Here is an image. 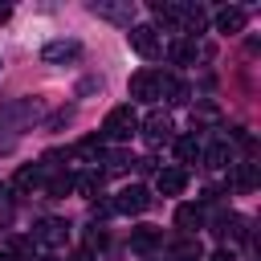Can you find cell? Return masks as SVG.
I'll return each mask as SVG.
<instances>
[{"label": "cell", "mask_w": 261, "mask_h": 261, "mask_svg": "<svg viewBox=\"0 0 261 261\" xmlns=\"http://www.w3.org/2000/svg\"><path fill=\"white\" fill-rule=\"evenodd\" d=\"M135 135H139V114H135V106H130V102L114 106V110L106 114V122H102V139H106V143H130Z\"/></svg>", "instance_id": "6da1fadb"}, {"label": "cell", "mask_w": 261, "mask_h": 261, "mask_svg": "<svg viewBox=\"0 0 261 261\" xmlns=\"http://www.w3.org/2000/svg\"><path fill=\"white\" fill-rule=\"evenodd\" d=\"M151 208V192L143 188V184H130V188H122L114 200H110V212H118V216H139V212H147Z\"/></svg>", "instance_id": "7a4b0ae2"}, {"label": "cell", "mask_w": 261, "mask_h": 261, "mask_svg": "<svg viewBox=\"0 0 261 261\" xmlns=\"http://www.w3.org/2000/svg\"><path fill=\"white\" fill-rule=\"evenodd\" d=\"M126 41H130V49H135L139 57H159V49H163V37H159L155 24H130Z\"/></svg>", "instance_id": "3957f363"}, {"label": "cell", "mask_w": 261, "mask_h": 261, "mask_svg": "<svg viewBox=\"0 0 261 261\" xmlns=\"http://www.w3.org/2000/svg\"><path fill=\"white\" fill-rule=\"evenodd\" d=\"M65 237H69V224H65V220H57V216H45V220L33 228V241H37V245H45V249H61V245H65Z\"/></svg>", "instance_id": "277c9868"}, {"label": "cell", "mask_w": 261, "mask_h": 261, "mask_svg": "<svg viewBox=\"0 0 261 261\" xmlns=\"http://www.w3.org/2000/svg\"><path fill=\"white\" fill-rule=\"evenodd\" d=\"M130 98H139V102H155L159 98V73L155 69H139V73H130Z\"/></svg>", "instance_id": "5b68a950"}, {"label": "cell", "mask_w": 261, "mask_h": 261, "mask_svg": "<svg viewBox=\"0 0 261 261\" xmlns=\"http://www.w3.org/2000/svg\"><path fill=\"white\" fill-rule=\"evenodd\" d=\"M41 57L49 61V65H65V61H77L82 57V41H49L45 49H41Z\"/></svg>", "instance_id": "8992f818"}, {"label": "cell", "mask_w": 261, "mask_h": 261, "mask_svg": "<svg viewBox=\"0 0 261 261\" xmlns=\"http://www.w3.org/2000/svg\"><path fill=\"white\" fill-rule=\"evenodd\" d=\"M139 126H143V135H147V143H151V147H159V143H167V139H171V118H167L163 110H151Z\"/></svg>", "instance_id": "52a82bcc"}, {"label": "cell", "mask_w": 261, "mask_h": 261, "mask_svg": "<svg viewBox=\"0 0 261 261\" xmlns=\"http://www.w3.org/2000/svg\"><path fill=\"white\" fill-rule=\"evenodd\" d=\"M155 188L163 196H179L188 188V171L184 167H163V171H155Z\"/></svg>", "instance_id": "ba28073f"}, {"label": "cell", "mask_w": 261, "mask_h": 261, "mask_svg": "<svg viewBox=\"0 0 261 261\" xmlns=\"http://www.w3.org/2000/svg\"><path fill=\"white\" fill-rule=\"evenodd\" d=\"M94 16H102V20H118V24H126L130 29V16H135V4H94Z\"/></svg>", "instance_id": "9c48e42d"}, {"label": "cell", "mask_w": 261, "mask_h": 261, "mask_svg": "<svg viewBox=\"0 0 261 261\" xmlns=\"http://www.w3.org/2000/svg\"><path fill=\"white\" fill-rule=\"evenodd\" d=\"M245 20H249L245 8H237V4H232V8H220V12H216V33H241Z\"/></svg>", "instance_id": "30bf717a"}, {"label": "cell", "mask_w": 261, "mask_h": 261, "mask_svg": "<svg viewBox=\"0 0 261 261\" xmlns=\"http://www.w3.org/2000/svg\"><path fill=\"white\" fill-rule=\"evenodd\" d=\"M159 241H163L159 228H135V232H130V249H135V253H151Z\"/></svg>", "instance_id": "8fae6325"}, {"label": "cell", "mask_w": 261, "mask_h": 261, "mask_svg": "<svg viewBox=\"0 0 261 261\" xmlns=\"http://www.w3.org/2000/svg\"><path fill=\"white\" fill-rule=\"evenodd\" d=\"M204 159H208V167H232V147L228 143H212L204 151Z\"/></svg>", "instance_id": "7c38bea8"}, {"label": "cell", "mask_w": 261, "mask_h": 261, "mask_svg": "<svg viewBox=\"0 0 261 261\" xmlns=\"http://www.w3.org/2000/svg\"><path fill=\"white\" fill-rule=\"evenodd\" d=\"M175 224H179L184 232H196V228L204 224V216H200V208H192V204H184V208L175 212Z\"/></svg>", "instance_id": "4fadbf2b"}, {"label": "cell", "mask_w": 261, "mask_h": 261, "mask_svg": "<svg viewBox=\"0 0 261 261\" xmlns=\"http://www.w3.org/2000/svg\"><path fill=\"white\" fill-rule=\"evenodd\" d=\"M175 155H179L184 163H196V159H200V143H196V135H184V139H175Z\"/></svg>", "instance_id": "5bb4252c"}, {"label": "cell", "mask_w": 261, "mask_h": 261, "mask_svg": "<svg viewBox=\"0 0 261 261\" xmlns=\"http://www.w3.org/2000/svg\"><path fill=\"white\" fill-rule=\"evenodd\" d=\"M232 184L249 192V188L257 184V167H253V163H232Z\"/></svg>", "instance_id": "9a60e30c"}, {"label": "cell", "mask_w": 261, "mask_h": 261, "mask_svg": "<svg viewBox=\"0 0 261 261\" xmlns=\"http://www.w3.org/2000/svg\"><path fill=\"white\" fill-rule=\"evenodd\" d=\"M196 41H175L171 45V61H179V65H188V61H196Z\"/></svg>", "instance_id": "2e32d148"}, {"label": "cell", "mask_w": 261, "mask_h": 261, "mask_svg": "<svg viewBox=\"0 0 261 261\" xmlns=\"http://www.w3.org/2000/svg\"><path fill=\"white\" fill-rule=\"evenodd\" d=\"M12 184H16V192H29V188H37V184H41V167H20Z\"/></svg>", "instance_id": "e0dca14e"}, {"label": "cell", "mask_w": 261, "mask_h": 261, "mask_svg": "<svg viewBox=\"0 0 261 261\" xmlns=\"http://www.w3.org/2000/svg\"><path fill=\"white\" fill-rule=\"evenodd\" d=\"M175 261H200V241L184 237V241L175 245Z\"/></svg>", "instance_id": "ac0fdd59"}, {"label": "cell", "mask_w": 261, "mask_h": 261, "mask_svg": "<svg viewBox=\"0 0 261 261\" xmlns=\"http://www.w3.org/2000/svg\"><path fill=\"white\" fill-rule=\"evenodd\" d=\"M4 253H8V257H12V253H16V257H33V241H20V237H12Z\"/></svg>", "instance_id": "d6986e66"}, {"label": "cell", "mask_w": 261, "mask_h": 261, "mask_svg": "<svg viewBox=\"0 0 261 261\" xmlns=\"http://www.w3.org/2000/svg\"><path fill=\"white\" fill-rule=\"evenodd\" d=\"M86 245H90V249H102V245H106V232H102V228L94 224V228L86 232Z\"/></svg>", "instance_id": "ffe728a7"}, {"label": "cell", "mask_w": 261, "mask_h": 261, "mask_svg": "<svg viewBox=\"0 0 261 261\" xmlns=\"http://www.w3.org/2000/svg\"><path fill=\"white\" fill-rule=\"evenodd\" d=\"M69 261H94V257H90V249H82V253H73Z\"/></svg>", "instance_id": "44dd1931"}, {"label": "cell", "mask_w": 261, "mask_h": 261, "mask_svg": "<svg viewBox=\"0 0 261 261\" xmlns=\"http://www.w3.org/2000/svg\"><path fill=\"white\" fill-rule=\"evenodd\" d=\"M8 12H12V8H8V4H0V20H8Z\"/></svg>", "instance_id": "7402d4cb"}, {"label": "cell", "mask_w": 261, "mask_h": 261, "mask_svg": "<svg viewBox=\"0 0 261 261\" xmlns=\"http://www.w3.org/2000/svg\"><path fill=\"white\" fill-rule=\"evenodd\" d=\"M0 261H12V257H8V253H4V249H0Z\"/></svg>", "instance_id": "603a6c76"}, {"label": "cell", "mask_w": 261, "mask_h": 261, "mask_svg": "<svg viewBox=\"0 0 261 261\" xmlns=\"http://www.w3.org/2000/svg\"><path fill=\"white\" fill-rule=\"evenodd\" d=\"M0 196H4V184H0Z\"/></svg>", "instance_id": "cb8c5ba5"}]
</instances>
